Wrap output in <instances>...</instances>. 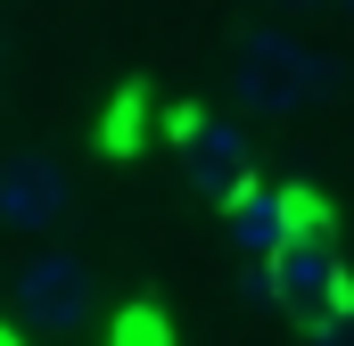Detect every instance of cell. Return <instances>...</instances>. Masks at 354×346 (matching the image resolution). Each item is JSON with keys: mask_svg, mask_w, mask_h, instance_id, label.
I'll return each instance as SVG.
<instances>
[{"mask_svg": "<svg viewBox=\"0 0 354 346\" xmlns=\"http://www.w3.org/2000/svg\"><path fill=\"white\" fill-rule=\"evenodd\" d=\"M338 8H346V17H354V0H338Z\"/></svg>", "mask_w": 354, "mask_h": 346, "instance_id": "11", "label": "cell"}, {"mask_svg": "<svg viewBox=\"0 0 354 346\" xmlns=\"http://www.w3.org/2000/svg\"><path fill=\"white\" fill-rule=\"evenodd\" d=\"M132 140H140V91H124V99H115V116H107V149L124 157Z\"/></svg>", "mask_w": 354, "mask_h": 346, "instance_id": "7", "label": "cell"}, {"mask_svg": "<svg viewBox=\"0 0 354 346\" xmlns=\"http://www.w3.org/2000/svg\"><path fill=\"white\" fill-rule=\"evenodd\" d=\"M313 346H354V313H346V322H330V330H322Z\"/></svg>", "mask_w": 354, "mask_h": 346, "instance_id": "9", "label": "cell"}, {"mask_svg": "<svg viewBox=\"0 0 354 346\" xmlns=\"http://www.w3.org/2000/svg\"><path fill=\"white\" fill-rule=\"evenodd\" d=\"M66 215H75V173L58 157L25 149V157L0 165V231H50Z\"/></svg>", "mask_w": 354, "mask_h": 346, "instance_id": "4", "label": "cell"}, {"mask_svg": "<svg viewBox=\"0 0 354 346\" xmlns=\"http://www.w3.org/2000/svg\"><path fill=\"white\" fill-rule=\"evenodd\" d=\"M223 206H231V239H239V256H272V248L288 239V190H264L256 173H248Z\"/></svg>", "mask_w": 354, "mask_h": 346, "instance_id": "6", "label": "cell"}, {"mask_svg": "<svg viewBox=\"0 0 354 346\" xmlns=\"http://www.w3.org/2000/svg\"><path fill=\"white\" fill-rule=\"evenodd\" d=\"M115 346H165V322H157L149 305H132V313L115 322Z\"/></svg>", "mask_w": 354, "mask_h": 346, "instance_id": "8", "label": "cell"}, {"mask_svg": "<svg viewBox=\"0 0 354 346\" xmlns=\"http://www.w3.org/2000/svg\"><path fill=\"white\" fill-rule=\"evenodd\" d=\"M181 149H189V181H198L206 198H231V190L248 181V132H239V124H214V116H206Z\"/></svg>", "mask_w": 354, "mask_h": 346, "instance_id": "5", "label": "cell"}, {"mask_svg": "<svg viewBox=\"0 0 354 346\" xmlns=\"http://www.w3.org/2000/svg\"><path fill=\"white\" fill-rule=\"evenodd\" d=\"M338 83H346V66L322 42L280 33V25H256V33H239L223 50V99L239 116H256V124H280V116H297L313 99H338Z\"/></svg>", "mask_w": 354, "mask_h": 346, "instance_id": "1", "label": "cell"}, {"mask_svg": "<svg viewBox=\"0 0 354 346\" xmlns=\"http://www.w3.org/2000/svg\"><path fill=\"white\" fill-rule=\"evenodd\" d=\"M8 297H17V313L33 322V330H83L91 322V264L66 256V248H41V256L17 264V280H8Z\"/></svg>", "mask_w": 354, "mask_h": 346, "instance_id": "3", "label": "cell"}, {"mask_svg": "<svg viewBox=\"0 0 354 346\" xmlns=\"http://www.w3.org/2000/svg\"><path fill=\"white\" fill-rule=\"evenodd\" d=\"M264 289L272 305L297 322V330H330L354 313V280H346V256H338V231L330 223H288V239L264 256Z\"/></svg>", "mask_w": 354, "mask_h": 346, "instance_id": "2", "label": "cell"}, {"mask_svg": "<svg viewBox=\"0 0 354 346\" xmlns=\"http://www.w3.org/2000/svg\"><path fill=\"white\" fill-rule=\"evenodd\" d=\"M272 8H288V17H322V8H338V0H272Z\"/></svg>", "mask_w": 354, "mask_h": 346, "instance_id": "10", "label": "cell"}]
</instances>
